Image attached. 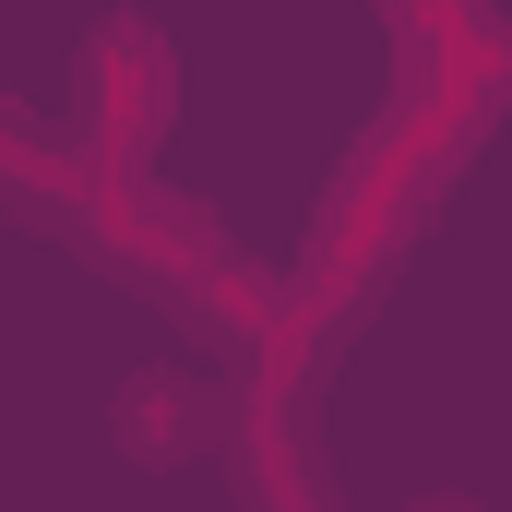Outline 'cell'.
<instances>
[{
	"mask_svg": "<svg viewBox=\"0 0 512 512\" xmlns=\"http://www.w3.org/2000/svg\"><path fill=\"white\" fill-rule=\"evenodd\" d=\"M167 108H179V48H167V24H143V12H108V24H84V60H72V155L96 167V179H143V155L167 143Z\"/></svg>",
	"mask_w": 512,
	"mask_h": 512,
	"instance_id": "cell-1",
	"label": "cell"
},
{
	"mask_svg": "<svg viewBox=\"0 0 512 512\" xmlns=\"http://www.w3.org/2000/svg\"><path fill=\"white\" fill-rule=\"evenodd\" d=\"M227 429H239V382H203V370H143L108 405V441L131 465H203L227 453Z\"/></svg>",
	"mask_w": 512,
	"mask_h": 512,
	"instance_id": "cell-2",
	"label": "cell"
},
{
	"mask_svg": "<svg viewBox=\"0 0 512 512\" xmlns=\"http://www.w3.org/2000/svg\"><path fill=\"white\" fill-rule=\"evenodd\" d=\"M84 191H96V167L36 120L24 96H0V203H24V215H48V227H84Z\"/></svg>",
	"mask_w": 512,
	"mask_h": 512,
	"instance_id": "cell-3",
	"label": "cell"
},
{
	"mask_svg": "<svg viewBox=\"0 0 512 512\" xmlns=\"http://www.w3.org/2000/svg\"><path fill=\"white\" fill-rule=\"evenodd\" d=\"M417 512H477V501H417Z\"/></svg>",
	"mask_w": 512,
	"mask_h": 512,
	"instance_id": "cell-4",
	"label": "cell"
}]
</instances>
